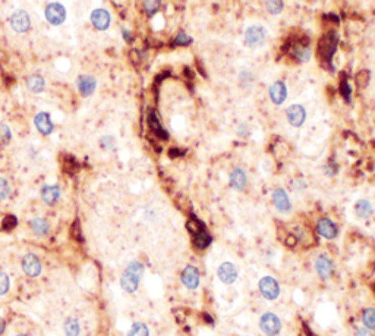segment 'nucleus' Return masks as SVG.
Segmentation results:
<instances>
[{
	"label": "nucleus",
	"mask_w": 375,
	"mask_h": 336,
	"mask_svg": "<svg viewBox=\"0 0 375 336\" xmlns=\"http://www.w3.org/2000/svg\"><path fill=\"white\" fill-rule=\"evenodd\" d=\"M11 25L12 28L16 31V32H25V31L30 30L31 22H30V16L25 11H16L14 12V15L11 18Z\"/></svg>",
	"instance_id": "obj_9"
},
{
	"label": "nucleus",
	"mask_w": 375,
	"mask_h": 336,
	"mask_svg": "<svg viewBox=\"0 0 375 336\" xmlns=\"http://www.w3.org/2000/svg\"><path fill=\"white\" fill-rule=\"evenodd\" d=\"M128 336H150V330L144 323H135L132 324Z\"/></svg>",
	"instance_id": "obj_28"
},
{
	"label": "nucleus",
	"mask_w": 375,
	"mask_h": 336,
	"mask_svg": "<svg viewBox=\"0 0 375 336\" xmlns=\"http://www.w3.org/2000/svg\"><path fill=\"white\" fill-rule=\"evenodd\" d=\"M219 277L226 285H232L238 279V270L232 263L226 261L223 264H220V267H219Z\"/></svg>",
	"instance_id": "obj_14"
},
{
	"label": "nucleus",
	"mask_w": 375,
	"mask_h": 336,
	"mask_svg": "<svg viewBox=\"0 0 375 336\" xmlns=\"http://www.w3.org/2000/svg\"><path fill=\"white\" fill-rule=\"evenodd\" d=\"M18 336H27V335H18Z\"/></svg>",
	"instance_id": "obj_42"
},
{
	"label": "nucleus",
	"mask_w": 375,
	"mask_h": 336,
	"mask_svg": "<svg viewBox=\"0 0 375 336\" xmlns=\"http://www.w3.org/2000/svg\"><path fill=\"white\" fill-rule=\"evenodd\" d=\"M65 333H66V336L79 335V323L75 319H68L65 323Z\"/></svg>",
	"instance_id": "obj_29"
},
{
	"label": "nucleus",
	"mask_w": 375,
	"mask_h": 336,
	"mask_svg": "<svg viewBox=\"0 0 375 336\" xmlns=\"http://www.w3.org/2000/svg\"><path fill=\"white\" fill-rule=\"evenodd\" d=\"M258 288H259L261 295H262L265 300H269V301H274V300L279 298V295H280V285H279V282H277L274 277H271V276H264V277L259 280Z\"/></svg>",
	"instance_id": "obj_4"
},
{
	"label": "nucleus",
	"mask_w": 375,
	"mask_h": 336,
	"mask_svg": "<svg viewBox=\"0 0 375 336\" xmlns=\"http://www.w3.org/2000/svg\"><path fill=\"white\" fill-rule=\"evenodd\" d=\"M31 229H32V232H34L35 235L44 236V235H47V232H48V223L45 222L44 219L37 217V219H34V220L31 222Z\"/></svg>",
	"instance_id": "obj_22"
},
{
	"label": "nucleus",
	"mask_w": 375,
	"mask_h": 336,
	"mask_svg": "<svg viewBox=\"0 0 375 336\" xmlns=\"http://www.w3.org/2000/svg\"><path fill=\"white\" fill-rule=\"evenodd\" d=\"M22 270L24 273L30 277H37L41 273V261L34 254H27L22 259Z\"/></svg>",
	"instance_id": "obj_7"
},
{
	"label": "nucleus",
	"mask_w": 375,
	"mask_h": 336,
	"mask_svg": "<svg viewBox=\"0 0 375 336\" xmlns=\"http://www.w3.org/2000/svg\"><path fill=\"white\" fill-rule=\"evenodd\" d=\"M356 336H374V335H372L371 329H368V327H359V329L356 330Z\"/></svg>",
	"instance_id": "obj_39"
},
{
	"label": "nucleus",
	"mask_w": 375,
	"mask_h": 336,
	"mask_svg": "<svg viewBox=\"0 0 375 336\" xmlns=\"http://www.w3.org/2000/svg\"><path fill=\"white\" fill-rule=\"evenodd\" d=\"M264 5H265V9L270 12L271 15H279V14H282V11H283V0H265L264 2Z\"/></svg>",
	"instance_id": "obj_25"
},
{
	"label": "nucleus",
	"mask_w": 375,
	"mask_h": 336,
	"mask_svg": "<svg viewBox=\"0 0 375 336\" xmlns=\"http://www.w3.org/2000/svg\"><path fill=\"white\" fill-rule=\"evenodd\" d=\"M316 229H318V233L326 239H334L337 236V233H339L336 223L330 219H327V217L319 219V222L316 225Z\"/></svg>",
	"instance_id": "obj_11"
},
{
	"label": "nucleus",
	"mask_w": 375,
	"mask_h": 336,
	"mask_svg": "<svg viewBox=\"0 0 375 336\" xmlns=\"http://www.w3.org/2000/svg\"><path fill=\"white\" fill-rule=\"evenodd\" d=\"M144 9L148 15H154L160 9V0H144Z\"/></svg>",
	"instance_id": "obj_31"
},
{
	"label": "nucleus",
	"mask_w": 375,
	"mask_h": 336,
	"mask_svg": "<svg viewBox=\"0 0 375 336\" xmlns=\"http://www.w3.org/2000/svg\"><path fill=\"white\" fill-rule=\"evenodd\" d=\"M66 18V11L60 3H50L45 8V19L51 25H60L65 22Z\"/></svg>",
	"instance_id": "obj_5"
},
{
	"label": "nucleus",
	"mask_w": 375,
	"mask_h": 336,
	"mask_svg": "<svg viewBox=\"0 0 375 336\" xmlns=\"http://www.w3.org/2000/svg\"><path fill=\"white\" fill-rule=\"evenodd\" d=\"M27 87L34 92L43 91V88H44V79L40 77V75H32L27 81Z\"/></svg>",
	"instance_id": "obj_24"
},
{
	"label": "nucleus",
	"mask_w": 375,
	"mask_h": 336,
	"mask_svg": "<svg viewBox=\"0 0 375 336\" xmlns=\"http://www.w3.org/2000/svg\"><path fill=\"white\" fill-rule=\"evenodd\" d=\"M91 22L97 30H105L110 25V14L104 9H97L91 14Z\"/></svg>",
	"instance_id": "obj_15"
},
{
	"label": "nucleus",
	"mask_w": 375,
	"mask_h": 336,
	"mask_svg": "<svg viewBox=\"0 0 375 336\" xmlns=\"http://www.w3.org/2000/svg\"><path fill=\"white\" fill-rule=\"evenodd\" d=\"M78 88L84 97H88L95 90V79L90 75H81L78 79Z\"/></svg>",
	"instance_id": "obj_19"
},
{
	"label": "nucleus",
	"mask_w": 375,
	"mask_h": 336,
	"mask_svg": "<svg viewBox=\"0 0 375 336\" xmlns=\"http://www.w3.org/2000/svg\"><path fill=\"white\" fill-rule=\"evenodd\" d=\"M11 139V131L6 125H0V142L6 144Z\"/></svg>",
	"instance_id": "obj_37"
},
{
	"label": "nucleus",
	"mask_w": 375,
	"mask_h": 336,
	"mask_svg": "<svg viewBox=\"0 0 375 336\" xmlns=\"http://www.w3.org/2000/svg\"><path fill=\"white\" fill-rule=\"evenodd\" d=\"M182 283L188 290L194 291L199 286V272L194 266H186L182 272Z\"/></svg>",
	"instance_id": "obj_8"
},
{
	"label": "nucleus",
	"mask_w": 375,
	"mask_h": 336,
	"mask_svg": "<svg viewBox=\"0 0 375 336\" xmlns=\"http://www.w3.org/2000/svg\"><path fill=\"white\" fill-rule=\"evenodd\" d=\"M142 273H144V266L139 263V261H131L123 275H122V279H120V285L122 288L132 294L138 290V285H139V279L142 277Z\"/></svg>",
	"instance_id": "obj_1"
},
{
	"label": "nucleus",
	"mask_w": 375,
	"mask_h": 336,
	"mask_svg": "<svg viewBox=\"0 0 375 336\" xmlns=\"http://www.w3.org/2000/svg\"><path fill=\"white\" fill-rule=\"evenodd\" d=\"M372 290H374V294H375V285H374V286H372Z\"/></svg>",
	"instance_id": "obj_41"
},
{
	"label": "nucleus",
	"mask_w": 375,
	"mask_h": 336,
	"mask_svg": "<svg viewBox=\"0 0 375 336\" xmlns=\"http://www.w3.org/2000/svg\"><path fill=\"white\" fill-rule=\"evenodd\" d=\"M362 321H363L365 327H368L371 330H375V308H366L363 311Z\"/></svg>",
	"instance_id": "obj_26"
},
{
	"label": "nucleus",
	"mask_w": 375,
	"mask_h": 336,
	"mask_svg": "<svg viewBox=\"0 0 375 336\" xmlns=\"http://www.w3.org/2000/svg\"><path fill=\"white\" fill-rule=\"evenodd\" d=\"M71 235H72V238L76 239L78 243H82V230L79 228V222L78 220L74 223V226L71 228Z\"/></svg>",
	"instance_id": "obj_36"
},
{
	"label": "nucleus",
	"mask_w": 375,
	"mask_h": 336,
	"mask_svg": "<svg viewBox=\"0 0 375 336\" xmlns=\"http://www.w3.org/2000/svg\"><path fill=\"white\" fill-rule=\"evenodd\" d=\"M11 194V186L9 182L5 178H0V200H5L9 197Z\"/></svg>",
	"instance_id": "obj_33"
},
{
	"label": "nucleus",
	"mask_w": 375,
	"mask_h": 336,
	"mask_svg": "<svg viewBox=\"0 0 375 336\" xmlns=\"http://www.w3.org/2000/svg\"><path fill=\"white\" fill-rule=\"evenodd\" d=\"M286 116H287V121L292 126L295 128H299L303 125L305 119H306V112L302 105H292L286 110Z\"/></svg>",
	"instance_id": "obj_6"
},
{
	"label": "nucleus",
	"mask_w": 375,
	"mask_h": 336,
	"mask_svg": "<svg viewBox=\"0 0 375 336\" xmlns=\"http://www.w3.org/2000/svg\"><path fill=\"white\" fill-rule=\"evenodd\" d=\"M211 243H212V238H211V235L208 232H205L204 228L192 233V245H194L195 248H198V250H205V248H208Z\"/></svg>",
	"instance_id": "obj_17"
},
{
	"label": "nucleus",
	"mask_w": 375,
	"mask_h": 336,
	"mask_svg": "<svg viewBox=\"0 0 375 336\" xmlns=\"http://www.w3.org/2000/svg\"><path fill=\"white\" fill-rule=\"evenodd\" d=\"M254 82V75H251L249 72H242L239 75V84L243 87H248Z\"/></svg>",
	"instance_id": "obj_35"
},
{
	"label": "nucleus",
	"mask_w": 375,
	"mask_h": 336,
	"mask_svg": "<svg viewBox=\"0 0 375 336\" xmlns=\"http://www.w3.org/2000/svg\"><path fill=\"white\" fill-rule=\"evenodd\" d=\"M113 144H115V141H113V138L112 137H104L101 139V146H103L104 149H112Z\"/></svg>",
	"instance_id": "obj_38"
},
{
	"label": "nucleus",
	"mask_w": 375,
	"mask_h": 336,
	"mask_svg": "<svg viewBox=\"0 0 375 336\" xmlns=\"http://www.w3.org/2000/svg\"><path fill=\"white\" fill-rule=\"evenodd\" d=\"M273 203H274L276 209L279 212H282V213H289L290 209H292L290 200L287 197L285 189H282V188L274 189V193H273Z\"/></svg>",
	"instance_id": "obj_13"
},
{
	"label": "nucleus",
	"mask_w": 375,
	"mask_h": 336,
	"mask_svg": "<svg viewBox=\"0 0 375 336\" xmlns=\"http://www.w3.org/2000/svg\"><path fill=\"white\" fill-rule=\"evenodd\" d=\"M16 225H18L16 217L15 216H12V214H9V216H6V217L3 219V222H2V229L5 230V232H11L12 229H15Z\"/></svg>",
	"instance_id": "obj_30"
},
{
	"label": "nucleus",
	"mask_w": 375,
	"mask_h": 336,
	"mask_svg": "<svg viewBox=\"0 0 375 336\" xmlns=\"http://www.w3.org/2000/svg\"><path fill=\"white\" fill-rule=\"evenodd\" d=\"M9 291V277L6 273L0 272V295H5Z\"/></svg>",
	"instance_id": "obj_34"
},
{
	"label": "nucleus",
	"mask_w": 375,
	"mask_h": 336,
	"mask_svg": "<svg viewBox=\"0 0 375 336\" xmlns=\"http://www.w3.org/2000/svg\"><path fill=\"white\" fill-rule=\"evenodd\" d=\"M315 270L323 279H329L334 272V264H333L330 257L326 254H321L315 261Z\"/></svg>",
	"instance_id": "obj_12"
},
{
	"label": "nucleus",
	"mask_w": 375,
	"mask_h": 336,
	"mask_svg": "<svg viewBox=\"0 0 375 336\" xmlns=\"http://www.w3.org/2000/svg\"><path fill=\"white\" fill-rule=\"evenodd\" d=\"M34 123L37 126V129L43 134V135H50L53 132V122L50 119V115L45 113V112H41L35 116L34 119Z\"/></svg>",
	"instance_id": "obj_16"
},
{
	"label": "nucleus",
	"mask_w": 375,
	"mask_h": 336,
	"mask_svg": "<svg viewBox=\"0 0 375 336\" xmlns=\"http://www.w3.org/2000/svg\"><path fill=\"white\" fill-rule=\"evenodd\" d=\"M192 43V37H189L185 31H180L175 38V44L178 46H189Z\"/></svg>",
	"instance_id": "obj_32"
},
{
	"label": "nucleus",
	"mask_w": 375,
	"mask_h": 336,
	"mask_svg": "<svg viewBox=\"0 0 375 336\" xmlns=\"http://www.w3.org/2000/svg\"><path fill=\"white\" fill-rule=\"evenodd\" d=\"M41 199L45 204L48 206H53L56 204L60 199V189L59 186H44L43 191H41Z\"/></svg>",
	"instance_id": "obj_20"
},
{
	"label": "nucleus",
	"mask_w": 375,
	"mask_h": 336,
	"mask_svg": "<svg viewBox=\"0 0 375 336\" xmlns=\"http://www.w3.org/2000/svg\"><path fill=\"white\" fill-rule=\"evenodd\" d=\"M269 94H270L271 102L277 106L283 105L285 100L287 99V88H286L285 82L282 81H276L270 85V90H269Z\"/></svg>",
	"instance_id": "obj_10"
},
{
	"label": "nucleus",
	"mask_w": 375,
	"mask_h": 336,
	"mask_svg": "<svg viewBox=\"0 0 375 336\" xmlns=\"http://www.w3.org/2000/svg\"><path fill=\"white\" fill-rule=\"evenodd\" d=\"M259 329L267 336H276L282 330V321L274 313H264L259 319Z\"/></svg>",
	"instance_id": "obj_3"
},
{
	"label": "nucleus",
	"mask_w": 375,
	"mask_h": 336,
	"mask_svg": "<svg viewBox=\"0 0 375 336\" xmlns=\"http://www.w3.org/2000/svg\"><path fill=\"white\" fill-rule=\"evenodd\" d=\"M311 49L308 46H300L295 50V58L300 62V63H306V62L311 61Z\"/></svg>",
	"instance_id": "obj_27"
},
{
	"label": "nucleus",
	"mask_w": 375,
	"mask_h": 336,
	"mask_svg": "<svg viewBox=\"0 0 375 336\" xmlns=\"http://www.w3.org/2000/svg\"><path fill=\"white\" fill-rule=\"evenodd\" d=\"M229 182L230 186L236 191H242L245 186H246V173L243 172V169H235L232 173H230V178H229Z\"/></svg>",
	"instance_id": "obj_18"
},
{
	"label": "nucleus",
	"mask_w": 375,
	"mask_h": 336,
	"mask_svg": "<svg viewBox=\"0 0 375 336\" xmlns=\"http://www.w3.org/2000/svg\"><path fill=\"white\" fill-rule=\"evenodd\" d=\"M355 212L360 219H366L372 214V204L368 200H359L355 204Z\"/></svg>",
	"instance_id": "obj_21"
},
{
	"label": "nucleus",
	"mask_w": 375,
	"mask_h": 336,
	"mask_svg": "<svg viewBox=\"0 0 375 336\" xmlns=\"http://www.w3.org/2000/svg\"><path fill=\"white\" fill-rule=\"evenodd\" d=\"M148 123H150V128L152 129V132H154L157 137L163 138V139L167 138V132L163 129V126L160 125L158 119H157V116H155L154 113H150V116H148Z\"/></svg>",
	"instance_id": "obj_23"
},
{
	"label": "nucleus",
	"mask_w": 375,
	"mask_h": 336,
	"mask_svg": "<svg viewBox=\"0 0 375 336\" xmlns=\"http://www.w3.org/2000/svg\"><path fill=\"white\" fill-rule=\"evenodd\" d=\"M265 40H267V31L264 27L261 25H252V27H248L245 31V35H243V41H245V46L249 47V49H259L265 44Z\"/></svg>",
	"instance_id": "obj_2"
},
{
	"label": "nucleus",
	"mask_w": 375,
	"mask_h": 336,
	"mask_svg": "<svg viewBox=\"0 0 375 336\" xmlns=\"http://www.w3.org/2000/svg\"><path fill=\"white\" fill-rule=\"evenodd\" d=\"M5 327H6V323H5V320L0 317V333H3V332H5Z\"/></svg>",
	"instance_id": "obj_40"
}]
</instances>
